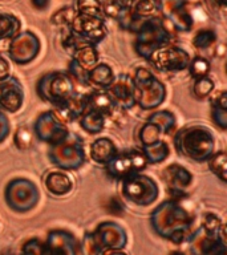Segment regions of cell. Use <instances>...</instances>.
I'll use <instances>...</instances> for the list:
<instances>
[{
	"instance_id": "1",
	"label": "cell",
	"mask_w": 227,
	"mask_h": 255,
	"mask_svg": "<svg viewBox=\"0 0 227 255\" xmlns=\"http://www.w3.org/2000/svg\"><path fill=\"white\" fill-rule=\"evenodd\" d=\"M174 145L183 157L203 162L214 153L215 139L211 131L202 125L186 127L175 134Z\"/></svg>"
},
{
	"instance_id": "2",
	"label": "cell",
	"mask_w": 227,
	"mask_h": 255,
	"mask_svg": "<svg viewBox=\"0 0 227 255\" xmlns=\"http://www.w3.org/2000/svg\"><path fill=\"white\" fill-rule=\"evenodd\" d=\"M126 242V233L114 222H104L95 233L85 235V245H91L89 253L125 254L122 249Z\"/></svg>"
},
{
	"instance_id": "3",
	"label": "cell",
	"mask_w": 227,
	"mask_h": 255,
	"mask_svg": "<svg viewBox=\"0 0 227 255\" xmlns=\"http://www.w3.org/2000/svg\"><path fill=\"white\" fill-rule=\"evenodd\" d=\"M36 89L40 99L52 105L64 103L77 95L73 79L69 76V73H64V72H52L44 75L39 80Z\"/></svg>"
},
{
	"instance_id": "4",
	"label": "cell",
	"mask_w": 227,
	"mask_h": 255,
	"mask_svg": "<svg viewBox=\"0 0 227 255\" xmlns=\"http://www.w3.org/2000/svg\"><path fill=\"white\" fill-rule=\"evenodd\" d=\"M133 84L135 104L141 105L142 109H153L165 101L166 89L146 68L137 69L135 76L133 77Z\"/></svg>"
},
{
	"instance_id": "5",
	"label": "cell",
	"mask_w": 227,
	"mask_h": 255,
	"mask_svg": "<svg viewBox=\"0 0 227 255\" xmlns=\"http://www.w3.org/2000/svg\"><path fill=\"white\" fill-rule=\"evenodd\" d=\"M137 35L138 37L135 41V51L143 59H147V56L161 45L170 44L171 40L170 32L165 28L162 20L154 16L141 24Z\"/></svg>"
},
{
	"instance_id": "6",
	"label": "cell",
	"mask_w": 227,
	"mask_h": 255,
	"mask_svg": "<svg viewBox=\"0 0 227 255\" xmlns=\"http://www.w3.org/2000/svg\"><path fill=\"white\" fill-rule=\"evenodd\" d=\"M121 181H122L123 197L135 205L146 206L154 202L158 197V185L147 175L133 173Z\"/></svg>"
},
{
	"instance_id": "7",
	"label": "cell",
	"mask_w": 227,
	"mask_h": 255,
	"mask_svg": "<svg viewBox=\"0 0 227 255\" xmlns=\"http://www.w3.org/2000/svg\"><path fill=\"white\" fill-rule=\"evenodd\" d=\"M5 201L12 210L25 213L37 205L39 189L29 179H12L5 189Z\"/></svg>"
},
{
	"instance_id": "8",
	"label": "cell",
	"mask_w": 227,
	"mask_h": 255,
	"mask_svg": "<svg viewBox=\"0 0 227 255\" xmlns=\"http://www.w3.org/2000/svg\"><path fill=\"white\" fill-rule=\"evenodd\" d=\"M146 60L157 71L170 73L186 69L190 63V56L181 47L165 44L151 52Z\"/></svg>"
},
{
	"instance_id": "9",
	"label": "cell",
	"mask_w": 227,
	"mask_h": 255,
	"mask_svg": "<svg viewBox=\"0 0 227 255\" xmlns=\"http://www.w3.org/2000/svg\"><path fill=\"white\" fill-rule=\"evenodd\" d=\"M75 138V141H72L71 134H68L61 142L55 143L49 151V158L60 169H77L85 161V153L83 143L79 139L80 137L76 135Z\"/></svg>"
},
{
	"instance_id": "10",
	"label": "cell",
	"mask_w": 227,
	"mask_h": 255,
	"mask_svg": "<svg viewBox=\"0 0 227 255\" xmlns=\"http://www.w3.org/2000/svg\"><path fill=\"white\" fill-rule=\"evenodd\" d=\"M40 51V40L31 31L17 32L9 44L8 53L15 63L19 65L31 63L32 60L37 57Z\"/></svg>"
},
{
	"instance_id": "11",
	"label": "cell",
	"mask_w": 227,
	"mask_h": 255,
	"mask_svg": "<svg viewBox=\"0 0 227 255\" xmlns=\"http://www.w3.org/2000/svg\"><path fill=\"white\" fill-rule=\"evenodd\" d=\"M69 28L81 39L88 43L95 44V45L99 44L100 41H103L107 36V27L100 16L76 13L75 19L72 20Z\"/></svg>"
},
{
	"instance_id": "12",
	"label": "cell",
	"mask_w": 227,
	"mask_h": 255,
	"mask_svg": "<svg viewBox=\"0 0 227 255\" xmlns=\"http://www.w3.org/2000/svg\"><path fill=\"white\" fill-rule=\"evenodd\" d=\"M24 104V89L17 79L11 75L0 80V111L16 113Z\"/></svg>"
},
{
	"instance_id": "13",
	"label": "cell",
	"mask_w": 227,
	"mask_h": 255,
	"mask_svg": "<svg viewBox=\"0 0 227 255\" xmlns=\"http://www.w3.org/2000/svg\"><path fill=\"white\" fill-rule=\"evenodd\" d=\"M35 127L39 128H48V130L40 131L37 133V137H39L41 141H45V142L49 143H59L61 142L68 134L69 131L67 130L65 128V124H63L60 121L53 112H47V113H43L40 116V119L37 120V123L35 124Z\"/></svg>"
},
{
	"instance_id": "14",
	"label": "cell",
	"mask_w": 227,
	"mask_h": 255,
	"mask_svg": "<svg viewBox=\"0 0 227 255\" xmlns=\"http://www.w3.org/2000/svg\"><path fill=\"white\" fill-rule=\"evenodd\" d=\"M162 175L167 183V190L174 198H182L186 195L185 189L190 186L193 181V175L190 171L178 163H174V165L167 166Z\"/></svg>"
},
{
	"instance_id": "15",
	"label": "cell",
	"mask_w": 227,
	"mask_h": 255,
	"mask_svg": "<svg viewBox=\"0 0 227 255\" xmlns=\"http://www.w3.org/2000/svg\"><path fill=\"white\" fill-rule=\"evenodd\" d=\"M109 93L115 104L122 109H130L135 105L134 84L129 75H119L109 87Z\"/></svg>"
},
{
	"instance_id": "16",
	"label": "cell",
	"mask_w": 227,
	"mask_h": 255,
	"mask_svg": "<svg viewBox=\"0 0 227 255\" xmlns=\"http://www.w3.org/2000/svg\"><path fill=\"white\" fill-rule=\"evenodd\" d=\"M80 243L68 231L53 230L49 233L45 242L47 254H77L80 253Z\"/></svg>"
},
{
	"instance_id": "17",
	"label": "cell",
	"mask_w": 227,
	"mask_h": 255,
	"mask_svg": "<svg viewBox=\"0 0 227 255\" xmlns=\"http://www.w3.org/2000/svg\"><path fill=\"white\" fill-rule=\"evenodd\" d=\"M87 111V95H75L67 101L53 105V115L63 124L80 119Z\"/></svg>"
},
{
	"instance_id": "18",
	"label": "cell",
	"mask_w": 227,
	"mask_h": 255,
	"mask_svg": "<svg viewBox=\"0 0 227 255\" xmlns=\"http://www.w3.org/2000/svg\"><path fill=\"white\" fill-rule=\"evenodd\" d=\"M118 108L109 92L95 91L87 95V109L99 112L105 119L112 117Z\"/></svg>"
},
{
	"instance_id": "19",
	"label": "cell",
	"mask_w": 227,
	"mask_h": 255,
	"mask_svg": "<svg viewBox=\"0 0 227 255\" xmlns=\"http://www.w3.org/2000/svg\"><path fill=\"white\" fill-rule=\"evenodd\" d=\"M107 171L112 178L119 179V181L127 175L137 173L133 163H131L130 155H129L127 150L121 151V153L117 151V154L107 163Z\"/></svg>"
},
{
	"instance_id": "20",
	"label": "cell",
	"mask_w": 227,
	"mask_h": 255,
	"mask_svg": "<svg viewBox=\"0 0 227 255\" xmlns=\"http://www.w3.org/2000/svg\"><path fill=\"white\" fill-rule=\"evenodd\" d=\"M45 187L48 191L57 197L69 194L73 189V179L64 171H51L45 177Z\"/></svg>"
},
{
	"instance_id": "21",
	"label": "cell",
	"mask_w": 227,
	"mask_h": 255,
	"mask_svg": "<svg viewBox=\"0 0 227 255\" xmlns=\"http://www.w3.org/2000/svg\"><path fill=\"white\" fill-rule=\"evenodd\" d=\"M117 147L114 142L108 137L97 138L91 145V158L96 163L100 165H107L115 154H117Z\"/></svg>"
},
{
	"instance_id": "22",
	"label": "cell",
	"mask_w": 227,
	"mask_h": 255,
	"mask_svg": "<svg viewBox=\"0 0 227 255\" xmlns=\"http://www.w3.org/2000/svg\"><path fill=\"white\" fill-rule=\"evenodd\" d=\"M115 76L108 64L97 63L88 71V85L99 88H109L114 81Z\"/></svg>"
},
{
	"instance_id": "23",
	"label": "cell",
	"mask_w": 227,
	"mask_h": 255,
	"mask_svg": "<svg viewBox=\"0 0 227 255\" xmlns=\"http://www.w3.org/2000/svg\"><path fill=\"white\" fill-rule=\"evenodd\" d=\"M71 55L72 60L87 71H89L99 63V52L96 49L95 44H84L81 47L76 48Z\"/></svg>"
},
{
	"instance_id": "24",
	"label": "cell",
	"mask_w": 227,
	"mask_h": 255,
	"mask_svg": "<svg viewBox=\"0 0 227 255\" xmlns=\"http://www.w3.org/2000/svg\"><path fill=\"white\" fill-rule=\"evenodd\" d=\"M80 125L89 134H97L105 127V117L99 112L87 109L80 117Z\"/></svg>"
},
{
	"instance_id": "25",
	"label": "cell",
	"mask_w": 227,
	"mask_h": 255,
	"mask_svg": "<svg viewBox=\"0 0 227 255\" xmlns=\"http://www.w3.org/2000/svg\"><path fill=\"white\" fill-rule=\"evenodd\" d=\"M142 151L146 155V159L149 163H159L162 162L163 159L167 158V155L170 153V149L167 146L165 141H155L149 145L142 146Z\"/></svg>"
},
{
	"instance_id": "26",
	"label": "cell",
	"mask_w": 227,
	"mask_h": 255,
	"mask_svg": "<svg viewBox=\"0 0 227 255\" xmlns=\"http://www.w3.org/2000/svg\"><path fill=\"white\" fill-rule=\"evenodd\" d=\"M19 31V19L7 12H0V40L13 37Z\"/></svg>"
},
{
	"instance_id": "27",
	"label": "cell",
	"mask_w": 227,
	"mask_h": 255,
	"mask_svg": "<svg viewBox=\"0 0 227 255\" xmlns=\"http://www.w3.org/2000/svg\"><path fill=\"white\" fill-rule=\"evenodd\" d=\"M209 167L222 182H227V155L226 151L221 150L209 157Z\"/></svg>"
},
{
	"instance_id": "28",
	"label": "cell",
	"mask_w": 227,
	"mask_h": 255,
	"mask_svg": "<svg viewBox=\"0 0 227 255\" xmlns=\"http://www.w3.org/2000/svg\"><path fill=\"white\" fill-rule=\"evenodd\" d=\"M147 121H150L154 125H157L161 133H169L174 129L175 127V117L173 113L167 111H161V112H155L151 116H149Z\"/></svg>"
},
{
	"instance_id": "29",
	"label": "cell",
	"mask_w": 227,
	"mask_h": 255,
	"mask_svg": "<svg viewBox=\"0 0 227 255\" xmlns=\"http://www.w3.org/2000/svg\"><path fill=\"white\" fill-rule=\"evenodd\" d=\"M189 68V72L193 79H199V77H205V76H209L211 69L210 61L202 56H197L193 60H190V63L187 65Z\"/></svg>"
},
{
	"instance_id": "30",
	"label": "cell",
	"mask_w": 227,
	"mask_h": 255,
	"mask_svg": "<svg viewBox=\"0 0 227 255\" xmlns=\"http://www.w3.org/2000/svg\"><path fill=\"white\" fill-rule=\"evenodd\" d=\"M167 19L173 23V25H174L177 31L186 32L190 31L191 27H193V17L187 13L185 8H182V9H179L177 12H173L171 15L167 16Z\"/></svg>"
},
{
	"instance_id": "31",
	"label": "cell",
	"mask_w": 227,
	"mask_h": 255,
	"mask_svg": "<svg viewBox=\"0 0 227 255\" xmlns=\"http://www.w3.org/2000/svg\"><path fill=\"white\" fill-rule=\"evenodd\" d=\"M214 88V81H213L209 76H205V77L195 79L194 87H193V93H194V96L197 99L205 100L213 93Z\"/></svg>"
},
{
	"instance_id": "32",
	"label": "cell",
	"mask_w": 227,
	"mask_h": 255,
	"mask_svg": "<svg viewBox=\"0 0 227 255\" xmlns=\"http://www.w3.org/2000/svg\"><path fill=\"white\" fill-rule=\"evenodd\" d=\"M217 40H218V36L213 29H201L195 33L194 39H193V45L197 49H207L213 44L217 43Z\"/></svg>"
},
{
	"instance_id": "33",
	"label": "cell",
	"mask_w": 227,
	"mask_h": 255,
	"mask_svg": "<svg viewBox=\"0 0 227 255\" xmlns=\"http://www.w3.org/2000/svg\"><path fill=\"white\" fill-rule=\"evenodd\" d=\"M76 9L77 13L100 16L103 12V4L100 0H76Z\"/></svg>"
},
{
	"instance_id": "34",
	"label": "cell",
	"mask_w": 227,
	"mask_h": 255,
	"mask_svg": "<svg viewBox=\"0 0 227 255\" xmlns=\"http://www.w3.org/2000/svg\"><path fill=\"white\" fill-rule=\"evenodd\" d=\"M162 134L161 131H159L158 127L154 125L150 121H147L143 128L141 129V134H139V139H141V143H142V146L145 145H149L151 142H155V141H158L159 135Z\"/></svg>"
},
{
	"instance_id": "35",
	"label": "cell",
	"mask_w": 227,
	"mask_h": 255,
	"mask_svg": "<svg viewBox=\"0 0 227 255\" xmlns=\"http://www.w3.org/2000/svg\"><path fill=\"white\" fill-rule=\"evenodd\" d=\"M13 142L20 150H28L33 143V135L27 127H20L15 133Z\"/></svg>"
},
{
	"instance_id": "36",
	"label": "cell",
	"mask_w": 227,
	"mask_h": 255,
	"mask_svg": "<svg viewBox=\"0 0 227 255\" xmlns=\"http://www.w3.org/2000/svg\"><path fill=\"white\" fill-rule=\"evenodd\" d=\"M77 12L71 7L61 8L60 11L55 12L51 17V21L55 25H64V27H69L72 23V20L75 19V16Z\"/></svg>"
},
{
	"instance_id": "37",
	"label": "cell",
	"mask_w": 227,
	"mask_h": 255,
	"mask_svg": "<svg viewBox=\"0 0 227 255\" xmlns=\"http://www.w3.org/2000/svg\"><path fill=\"white\" fill-rule=\"evenodd\" d=\"M222 221L218 215L214 213H207L202 218V230H205L207 234L218 235L219 229L222 227Z\"/></svg>"
},
{
	"instance_id": "38",
	"label": "cell",
	"mask_w": 227,
	"mask_h": 255,
	"mask_svg": "<svg viewBox=\"0 0 227 255\" xmlns=\"http://www.w3.org/2000/svg\"><path fill=\"white\" fill-rule=\"evenodd\" d=\"M127 153L130 155L131 163H133V166H134L135 171L139 173V171H142L145 167L147 166V159L145 153L142 151V149H137V147H131V149H127Z\"/></svg>"
},
{
	"instance_id": "39",
	"label": "cell",
	"mask_w": 227,
	"mask_h": 255,
	"mask_svg": "<svg viewBox=\"0 0 227 255\" xmlns=\"http://www.w3.org/2000/svg\"><path fill=\"white\" fill-rule=\"evenodd\" d=\"M68 72H69V75H71L72 79H75L80 85H83V87H88V71L87 69H84L79 65V64H76L73 60L69 64V68H68Z\"/></svg>"
},
{
	"instance_id": "40",
	"label": "cell",
	"mask_w": 227,
	"mask_h": 255,
	"mask_svg": "<svg viewBox=\"0 0 227 255\" xmlns=\"http://www.w3.org/2000/svg\"><path fill=\"white\" fill-rule=\"evenodd\" d=\"M159 11H162L165 16L171 15L173 12H177L182 9L186 5V0H158Z\"/></svg>"
},
{
	"instance_id": "41",
	"label": "cell",
	"mask_w": 227,
	"mask_h": 255,
	"mask_svg": "<svg viewBox=\"0 0 227 255\" xmlns=\"http://www.w3.org/2000/svg\"><path fill=\"white\" fill-rule=\"evenodd\" d=\"M23 253L28 254H47V249H45V243H43L40 239L32 238L23 245L21 249Z\"/></svg>"
},
{
	"instance_id": "42",
	"label": "cell",
	"mask_w": 227,
	"mask_h": 255,
	"mask_svg": "<svg viewBox=\"0 0 227 255\" xmlns=\"http://www.w3.org/2000/svg\"><path fill=\"white\" fill-rule=\"evenodd\" d=\"M211 117L214 124H217L221 129H226L227 127V109L219 107H213Z\"/></svg>"
},
{
	"instance_id": "43",
	"label": "cell",
	"mask_w": 227,
	"mask_h": 255,
	"mask_svg": "<svg viewBox=\"0 0 227 255\" xmlns=\"http://www.w3.org/2000/svg\"><path fill=\"white\" fill-rule=\"evenodd\" d=\"M107 209L108 211H111V214L114 215H122L123 211H125L122 202H121L117 197H112V198L109 199Z\"/></svg>"
},
{
	"instance_id": "44",
	"label": "cell",
	"mask_w": 227,
	"mask_h": 255,
	"mask_svg": "<svg viewBox=\"0 0 227 255\" xmlns=\"http://www.w3.org/2000/svg\"><path fill=\"white\" fill-rule=\"evenodd\" d=\"M211 105H213V107H219L227 109V92H218L217 95L213 96V99H211Z\"/></svg>"
},
{
	"instance_id": "45",
	"label": "cell",
	"mask_w": 227,
	"mask_h": 255,
	"mask_svg": "<svg viewBox=\"0 0 227 255\" xmlns=\"http://www.w3.org/2000/svg\"><path fill=\"white\" fill-rule=\"evenodd\" d=\"M8 134H9V121L0 112V142H3L4 139L7 138Z\"/></svg>"
},
{
	"instance_id": "46",
	"label": "cell",
	"mask_w": 227,
	"mask_h": 255,
	"mask_svg": "<svg viewBox=\"0 0 227 255\" xmlns=\"http://www.w3.org/2000/svg\"><path fill=\"white\" fill-rule=\"evenodd\" d=\"M9 72H11V68H9V64L3 56H0V80H4L5 77L9 76Z\"/></svg>"
},
{
	"instance_id": "47",
	"label": "cell",
	"mask_w": 227,
	"mask_h": 255,
	"mask_svg": "<svg viewBox=\"0 0 227 255\" xmlns=\"http://www.w3.org/2000/svg\"><path fill=\"white\" fill-rule=\"evenodd\" d=\"M113 1L118 5L122 12H129L133 8V5L137 3V0H113Z\"/></svg>"
},
{
	"instance_id": "48",
	"label": "cell",
	"mask_w": 227,
	"mask_h": 255,
	"mask_svg": "<svg viewBox=\"0 0 227 255\" xmlns=\"http://www.w3.org/2000/svg\"><path fill=\"white\" fill-rule=\"evenodd\" d=\"M32 5L39 11H44L49 5V0H32Z\"/></svg>"
},
{
	"instance_id": "49",
	"label": "cell",
	"mask_w": 227,
	"mask_h": 255,
	"mask_svg": "<svg viewBox=\"0 0 227 255\" xmlns=\"http://www.w3.org/2000/svg\"><path fill=\"white\" fill-rule=\"evenodd\" d=\"M211 1H213L217 7L222 8V9H225V7H226V0H211Z\"/></svg>"
}]
</instances>
